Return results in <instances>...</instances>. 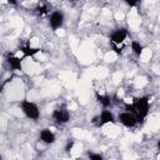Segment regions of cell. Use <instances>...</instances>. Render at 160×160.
Returning <instances> with one entry per match:
<instances>
[{
  "mask_svg": "<svg viewBox=\"0 0 160 160\" xmlns=\"http://www.w3.org/2000/svg\"><path fill=\"white\" fill-rule=\"evenodd\" d=\"M150 96L149 95H141V96H136L131 100V102H126L125 104V110H129L131 112L135 114V116L138 118V121L140 125H142L150 112Z\"/></svg>",
  "mask_w": 160,
  "mask_h": 160,
  "instance_id": "1",
  "label": "cell"
},
{
  "mask_svg": "<svg viewBox=\"0 0 160 160\" xmlns=\"http://www.w3.org/2000/svg\"><path fill=\"white\" fill-rule=\"evenodd\" d=\"M128 36H129V31L125 28L115 29L110 34L109 42H110V46H111L114 52H116L118 55H120L122 52V49L125 46V40L128 39Z\"/></svg>",
  "mask_w": 160,
  "mask_h": 160,
  "instance_id": "2",
  "label": "cell"
},
{
  "mask_svg": "<svg viewBox=\"0 0 160 160\" xmlns=\"http://www.w3.org/2000/svg\"><path fill=\"white\" fill-rule=\"evenodd\" d=\"M20 109H21L22 114L28 119L34 120V121H36V120L40 119V115H41L40 109H39L38 104H35L34 101H30L28 99H22L20 101Z\"/></svg>",
  "mask_w": 160,
  "mask_h": 160,
  "instance_id": "3",
  "label": "cell"
},
{
  "mask_svg": "<svg viewBox=\"0 0 160 160\" xmlns=\"http://www.w3.org/2000/svg\"><path fill=\"white\" fill-rule=\"evenodd\" d=\"M48 24L52 31L61 29L65 24V14L61 10H54L48 15Z\"/></svg>",
  "mask_w": 160,
  "mask_h": 160,
  "instance_id": "4",
  "label": "cell"
},
{
  "mask_svg": "<svg viewBox=\"0 0 160 160\" xmlns=\"http://www.w3.org/2000/svg\"><path fill=\"white\" fill-rule=\"evenodd\" d=\"M116 119H118V121L122 126H125L128 129H134L139 124L138 118L135 116V114L131 112V111H129V110H124V111L119 112V115H118Z\"/></svg>",
  "mask_w": 160,
  "mask_h": 160,
  "instance_id": "5",
  "label": "cell"
},
{
  "mask_svg": "<svg viewBox=\"0 0 160 160\" xmlns=\"http://www.w3.org/2000/svg\"><path fill=\"white\" fill-rule=\"evenodd\" d=\"M116 121L118 119L115 118L114 112L109 109H102L101 112L92 120V122L96 124V126H104L106 124H116Z\"/></svg>",
  "mask_w": 160,
  "mask_h": 160,
  "instance_id": "6",
  "label": "cell"
},
{
  "mask_svg": "<svg viewBox=\"0 0 160 160\" xmlns=\"http://www.w3.org/2000/svg\"><path fill=\"white\" fill-rule=\"evenodd\" d=\"M51 118L52 120L59 124V125H64V124H68L70 121V111L68 110V108L65 106H60V108H56L52 110L51 112Z\"/></svg>",
  "mask_w": 160,
  "mask_h": 160,
  "instance_id": "7",
  "label": "cell"
},
{
  "mask_svg": "<svg viewBox=\"0 0 160 160\" xmlns=\"http://www.w3.org/2000/svg\"><path fill=\"white\" fill-rule=\"evenodd\" d=\"M5 60L11 71H21L22 70V60H24L22 56L20 58V56L15 55L14 52H6Z\"/></svg>",
  "mask_w": 160,
  "mask_h": 160,
  "instance_id": "8",
  "label": "cell"
},
{
  "mask_svg": "<svg viewBox=\"0 0 160 160\" xmlns=\"http://www.w3.org/2000/svg\"><path fill=\"white\" fill-rule=\"evenodd\" d=\"M39 140L41 142H44L45 145H51L56 141V135L49 128H44L39 131Z\"/></svg>",
  "mask_w": 160,
  "mask_h": 160,
  "instance_id": "9",
  "label": "cell"
},
{
  "mask_svg": "<svg viewBox=\"0 0 160 160\" xmlns=\"http://www.w3.org/2000/svg\"><path fill=\"white\" fill-rule=\"evenodd\" d=\"M19 50L21 51V54H22V58H24V59H25V58H32V56H35L36 54H39V52H41V51H42L40 48L31 46V45H30V42H26V44L21 45V46L19 48Z\"/></svg>",
  "mask_w": 160,
  "mask_h": 160,
  "instance_id": "10",
  "label": "cell"
},
{
  "mask_svg": "<svg viewBox=\"0 0 160 160\" xmlns=\"http://www.w3.org/2000/svg\"><path fill=\"white\" fill-rule=\"evenodd\" d=\"M95 99L102 106V109H109L112 105V99L109 94H100L99 91H96L95 92Z\"/></svg>",
  "mask_w": 160,
  "mask_h": 160,
  "instance_id": "11",
  "label": "cell"
},
{
  "mask_svg": "<svg viewBox=\"0 0 160 160\" xmlns=\"http://www.w3.org/2000/svg\"><path fill=\"white\" fill-rule=\"evenodd\" d=\"M130 48H131L132 54H134L136 58H140V56L142 55V51L145 50V46H144L140 41H138V40H132V41L130 42Z\"/></svg>",
  "mask_w": 160,
  "mask_h": 160,
  "instance_id": "12",
  "label": "cell"
},
{
  "mask_svg": "<svg viewBox=\"0 0 160 160\" xmlns=\"http://www.w3.org/2000/svg\"><path fill=\"white\" fill-rule=\"evenodd\" d=\"M129 8H136L139 6V4L141 2V0H122Z\"/></svg>",
  "mask_w": 160,
  "mask_h": 160,
  "instance_id": "13",
  "label": "cell"
},
{
  "mask_svg": "<svg viewBox=\"0 0 160 160\" xmlns=\"http://www.w3.org/2000/svg\"><path fill=\"white\" fill-rule=\"evenodd\" d=\"M89 159L90 160H102L104 156L99 152H89Z\"/></svg>",
  "mask_w": 160,
  "mask_h": 160,
  "instance_id": "14",
  "label": "cell"
},
{
  "mask_svg": "<svg viewBox=\"0 0 160 160\" xmlns=\"http://www.w3.org/2000/svg\"><path fill=\"white\" fill-rule=\"evenodd\" d=\"M36 11H38V14H40V15H45V14H50V12H49V10H48V8H46L45 5H41V6H38V8H36Z\"/></svg>",
  "mask_w": 160,
  "mask_h": 160,
  "instance_id": "15",
  "label": "cell"
},
{
  "mask_svg": "<svg viewBox=\"0 0 160 160\" xmlns=\"http://www.w3.org/2000/svg\"><path fill=\"white\" fill-rule=\"evenodd\" d=\"M74 145H75V141H74V140H69V141L66 142V145H65V151H66V152H70V151L72 150Z\"/></svg>",
  "mask_w": 160,
  "mask_h": 160,
  "instance_id": "16",
  "label": "cell"
},
{
  "mask_svg": "<svg viewBox=\"0 0 160 160\" xmlns=\"http://www.w3.org/2000/svg\"><path fill=\"white\" fill-rule=\"evenodd\" d=\"M6 2H8L9 5H14V6L18 5V0H6Z\"/></svg>",
  "mask_w": 160,
  "mask_h": 160,
  "instance_id": "17",
  "label": "cell"
},
{
  "mask_svg": "<svg viewBox=\"0 0 160 160\" xmlns=\"http://www.w3.org/2000/svg\"><path fill=\"white\" fill-rule=\"evenodd\" d=\"M158 150H159V152H160V139H159V141H158Z\"/></svg>",
  "mask_w": 160,
  "mask_h": 160,
  "instance_id": "18",
  "label": "cell"
}]
</instances>
